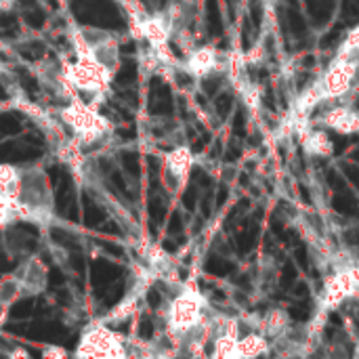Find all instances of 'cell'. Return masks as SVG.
Segmentation results:
<instances>
[{
	"label": "cell",
	"instance_id": "ac0fdd59",
	"mask_svg": "<svg viewBox=\"0 0 359 359\" xmlns=\"http://www.w3.org/2000/svg\"><path fill=\"white\" fill-rule=\"evenodd\" d=\"M44 358H63L65 355V351L63 349H55V347H50V349H44V353H42Z\"/></svg>",
	"mask_w": 359,
	"mask_h": 359
},
{
	"label": "cell",
	"instance_id": "ffe728a7",
	"mask_svg": "<svg viewBox=\"0 0 359 359\" xmlns=\"http://www.w3.org/2000/svg\"><path fill=\"white\" fill-rule=\"evenodd\" d=\"M358 355H359V351H358Z\"/></svg>",
	"mask_w": 359,
	"mask_h": 359
},
{
	"label": "cell",
	"instance_id": "8992f818",
	"mask_svg": "<svg viewBox=\"0 0 359 359\" xmlns=\"http://www.w3.org/2000/svg\"><path fill=\"white\" fill-rule=\"evenodd\" d=\"M63 76L72 90V97L78 93V95H86L95 101L103 99V95L109 90V82L114 78L105 69H101L99 65H95L88 59H82V57H76V61L65 63Z\"/></svg>",
	"mask_w": 359,
	"mask_h": 359
},
{
	"label": "cell",
	"instance_id": "e0dca14e",
	"mask_svg": "<svg viewBox=\"0 0 359 359\" xmlns=\"http://www.w3.org/2000/svg\"><path fill=\"white\" fill-rule=\"evenodd\" d=\"M343 44H347V46H355V48H359V25L355 27V29H351V32H349V36H347V40H345Z\"/></svg>",
	"mask_w": 359,
	"mask_h": 359
},
{
	"label": "cell",
	"instance_id": "7a4b0ae2",
	"mask_svg": "<svg viewBox=\"0 0 359 359\" xmlns=\"http://www.w3.org/2000/svg\"><path fill=\"white\" fill-rule=\"evenodd\" d=\"M72 44L76 57L88 59L101 69H105L109 76H116L120 67V40L114 32L95 25H84L74 32Z\"/></svg>",
	"mask_w": 359,
	"mask_h": 359
},
{
	"label": "cell",
	"instance_id": "277c9868",
	"mask_svg": "<svg viewBox=\"0 0 359 359\" xmlns=\"http://www.w3.org/2000/svg\"><path fill=\"white\" fill-rule=\"evenodd\" d=\"M61 120L74 133V137L86 145L101 143L109 133V122L97 111L95 105L84 103L80 97H72V101L61 109Z\"/></svg>",
	"mask_w": 359,
	"mask_h": 359
},
{
	"label": "cell",
	"instance_id": "7c38bea8",
	"mask_svg": "<svg viewBox=\"0 0 359 359\" xmlns=\"http://www.w3.org/2000/svg\"><path fill=\"white\" fill-rule=\"evenodd\" d=\"M288 328H290V320H288V313L282 309H273L261 320V332L271 341H278Z\"/></svg>",
	"mask_w": 359,
	"mask_h": 359
},
{
	"label": "cell",
	"instance_id": "6da1fadb",
	"mask_svg": "<svg viewBox=\"0 0 359 359\" xmlns=\"http://www.w3.org/2000/svg\"><path fill=\"white\" fill-rule=\"evenodd\" d=\"M15 208L19 221H29L36 225H46L55 212V198L46 172L38 166L21 168V185L15 198Z\"/></svg>",
	"mask_w": 359,
	"mask_h": 359
},
{
	"label": "cell",
	"instance_id": "2e32d148",
	"mask_svg": "<svg viewBox=\"0 0 359 359\" xmlns=\"http://www.w3.org/2000/svg\"><path fill=\"white\" fill-rule=\"evenodd\" d=\"M19 221V212L15 208V202L0 194V229H6Z\"/></svg>",
	"mask_w": 359,
	"mask_h": 359
},
{
	"label": "cell",
	"instance_id": "ba28073f",
	"mask_svg": "<svg viewBox=\"0 0 359 359\" xmlns=\"http://www.w3.org/2000/svg\"><path fill=\"white\" fill-rule=\"evenodd\" d=\"M191 164H194V156L189 147H175L172 151H168L164 158V170H162L164 185L172 191H179L187 183Z\"/></svg>",
	"mask_w": 359,
	"mask_h": 359
},
{
	"label": "cell",
	"instance_id": "8fae6325",
	"mask_svg": "<svg viewBox=\"0 0 359 359\" xmlns=\"http://www.w3.org/2000/svg\"><path fill=\"white\" fill-rule=\"evenodd\" d=\"M269 339L263 332H248L238 337L236 343V358H259L269 351Z\"/></svg>",
	"mask_w": 359,
	"mask_h": 359
},
{
	"label": "cell",
	"instance_id": "5b68a950",
	"mask_svg": "<svg viewBox=\"0 0 359 359\" xmlns=\"http://www.w3.org/2000/svg\"><path fill=\"white\" fill-rule=\"evenodd\" d=\"M74 355L95 359L128 358V339L111 330L109 324L97 322L84 328Z\"/></svg>",
	"mask_w": 359,
	"mask_h": 359
},
{
	"label": "cell",
	"instance_id": "4fadbf2b",
	"mask_svg": "<svg viewBox=\"0 0 359 359\" xmlns=\"http://www.w3.org/2000/svg\"><path fill=\"white\" fill-rule=\"evenodd\" d=\"M301 141H303L305 151H307L309 156L326 158V156L332 154V143H330L328 135L322 133V130H311V128H309V130L301 137Z\"/></svg>",
	"mask_w": 359,
	"mask_h": 359
},
{
	"label": "cell",
	"instance_id": "d6986e66",
	"mask_svg": "<svg viewBox=\"0 0 359 359\" xmlns=\"http://www.w3.org/2000/svg\"><path fill=\"white\" fill-rule=\"evenodd\" d=\"M191 2H200V0H191Z\"/></svg>",
	"mask_w": 359,
	"mask_h": 359
},
{
	"label": "cell",
	"instance_id": "30bf717a",
	"mask_svg": "<svg viewBox=\"0 0 359 359\" xmlns=\"http://www.w3.org/2000/svg\"><path fill=\"white\" fill-rule=\"evenodd\" d=\"M324 124L341 135H353L359 133V114L347 105H334L324 114Z\"/></svg>",
	"mask_w": 359,
	"mask_h": 359
},
{
	"label": "cell",
	"instance_id": "9c48e42d",
	"mask_svg": "<svg viewBox=\"0 0 359 359\" xmlns=\"http://www.w3.org/2000/svg\"><path fill=\"white\" fill-rule=\"evenodd\" d=\"M185 69L191 76H208L223 69V55L212 46H194L185 57Z\"/></svg>",
	"mask_w": 359,
	"mask_h": 359
},
{
	"label": "cell",
	"instance_id": "9a60e30c",
	"mask_svg": "<svg viewBox=\"0 0 359 359\" xmlns=\"http://www.w3.org/2000/svg\"><path fill=\"white\" fill-rule=\"evenodd\" d=\"M21 185V168L13 164H0V194L15 202Z\"/></svg>",
	"mask_w": 359,
	"mask_h": 359
},
{
	"label": "cell",
	"instance_id": "3957f363",
	"mask_svg": "<svg viewBox=\"0 0 359 359\" xmlns=\"http://www.w3.org/2000/svg\"><path fill=\"white\" fill-rule=\"evenodd\" d=\"M204 320H206V301H204V297L196 288L183 286L168 303L166 332L177 345L189 330H194Z\"/></svg>",
	"mask_w": 359,
	"mask_h": 359
},
{
	"label": "cell",
	"instance_id": "52a82bcc",
	"mask_svg": "<svg viewBox=\"0 0 359 359\" xmlns=\"http://www.w3.org/2000/svg\"><path fill=\"white\" fill-rule=\"evenodd\" d=\"M15 276L19 278L21 282V288H23V297H38L46 290L48 286V267L46 263L36 257V255H29L25 259H21Z\"/></svg>",
	"mask_w": 359,
	"mask_h": 359
},
{
	"label": "cell",
	"instance_id": "5bb4252c",
	"mask_svg": "<svg viewBox=\"0 0 359 359\" xmlns=\"http://www.w3.org/2000/svg\"><path fill=\"white\" fill-rule=\"evenodd\" d=\"M23 297V288H21V282L19 278L13 273H6L0 278V309L6 311L13 303H17L19 299Z\"/></svg>",
	"mask_w": 359,
	"mask_h": 359
}]
</instances>
